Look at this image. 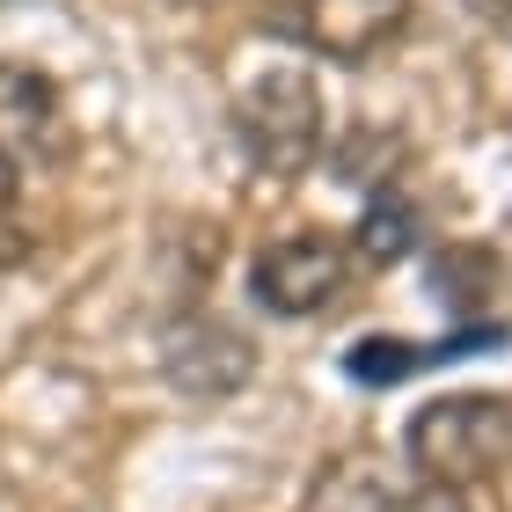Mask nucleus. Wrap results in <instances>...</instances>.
<instances>
[{
  "mask_svg": "<svg viewBox=\"0 0 512 512\" xmlns=\"http://www.w3.org/2000/svg\"><path fill=\"white\" fill-rule=\"evenodd\" d=\"M403 461L432 491H476V483H491L498 469H512V395L461 388V395L417 403L410 432H403Z\"/></svg>",
  "mask_w": 512,
  "mask_h": 512,
  "instance_id": "nucleus-1",
  "label": "nucleus"
},
{
  "mask_svg": "<svg viewBox=\"0 0 512 512\" xmlns=\"http://www.w3.org/2000/svg\"><path fill=\"white\" fill-rule=\"evenodd\" d=\"M161 374H169L176 395H191V403H227V395L256 374V344L235 322L191 308V315H176L169 330H161Z\"/></svg>",
  "mask_w": 512,
  "mask_h": 512,
  "instance_id": "nucleus-6",
  "label": "nucleus"
},
{
  "mask_svg": "<svg viewBox=\"0 0 512 512\" xmlns=\"http://www.w3.org/2000/svg\"><path fill=\"white\" fill-rule=\"evenodd\" d=\"M432 286H439V308L469 315V308H483V293H498V256L483 242H447L432 264Z\"/></svg>",
  "mask_w": 512,
  "mask_h": 512,
  "instance_id": "nucleus-10",
  "label": "nucleus"
},
{
  "mask_svg": "<svg viewBox=\"0 0 512 512\" xmlns=\"http://www.w3.org/2000/svg\"><path fill=\"white\" fill-rule=\"evenodd\" d=\"M454 498H461V491L403 483V476H388V469H374V461L352 454V461H337V469L315 483L308 512H461Z\"/></svg>",
  "mask_w": 512,
  "mask_h": 512,
  "instance_id": "nucleus-8",
  "label": "nucleus"
},
{
  "mask_svg": "<svg viewBox=\"0 0 512 512\" xmlns=\"http://www.w3.org/2000/svg\"><path fill=\"white\" fill-rule=\"evenodd\" d=\"M235 139L256 176H308L322 147H330V118H322V88L308 66H271L235 96Z\"/></svg>",
  "mask_w": 512,
  "mask_h": 512,
  "instance_id": "nucleus-2",
  "label": "nucleus"
},
{
  "mask_svg": "<svg viewBox=\"0 0 512 512\" xmlns=\"http://www.w3.org/2000/svg\"><path fill=\"white\" fill-rule=\"evenodd\" d=\"M352 271H359V256H352L344 235H330V227H293V235H271L249 256V293H256V308H271L286 322H308V315H330L337 300L352 293Z\"/></svg>",
  "mask_w": 512,
  "mask_h": 512,
  "instance_id": "nucleus-3",
  "label": "nucleus"
},
{
  "mask_svg": "<svg viewBox=\"0 0 512 512\" xmlns=\"http://www.w3.org/2000/svg\"><path fill=\"white\" fill-rule=\"evenodd\" d=\"M344 242H352V256H359V264H374V271L403 264V256L417 249V205L388 183V191L366 198V213H359V227H352Z\"/></svg>",
  "mask_w": 512,
  "mask_h": 512,
  "instance_id": "nucleus-9",
  "label": "nucleus"
},
{
  "mask_svg": "<svg viewBox=\"0 0 512 512\" xmlns=\"http://www.w3.org/2000/svg\"><path fill=\"white\" fill-rule=\"evenodd\" d=\"M0 8H22V0H0Z\"/></svg>",
  "mask_w": 512,
  "mask_h": 512,
  "instance_id": "nucleus-14",
  "label": "nucleus"
},
{
  "mask_svg": "<svg viewBox=\"0 0 512 512\" xmlns=\"http://www.w3.org/2000/svg\"><path fill=\"white\" fill-rule=\"evenodd\" d=\"M176 8H213V0H176Z\"/></svg>",
  "mask_w": 512,
  "mask_h": 512,
  "instance_id": "nucleus-13",
  "label": "nucleus"
},
{
  "mask_svg": "<svg viewBox=\"0 0 512 512\" xmlns=\"http://www.w3.org/2000/svg\"><path fill=\"white\" fill-rule=\"evenodd\" d=\"M410 8L417 0H271L264 30L300 44V52H315V59L366 66L410 30Z\"/></svg>",
  "mask_w": 512,
  "mask_h": 512,
  "instance_id": "nucleus-4",
  "label": "nucleus"
},
{
  "mask_svg": "<svg viewBox=\"0 0 512 512\" xmlns=\"http://www.w3.org/2000/svg\"><path fill=\"white\" fill-rule=\"evenodd\" d=\"M476 22H512V0H469Z\"/></svg>",
  "mask_w": 512,
  "mask_h": 512,
  "instance_id": "nucleus-12",
  "label": "nucleus"
},
{
  "mask_svg": "<svg viewBox=\"0 0 512 512\" xmlns=\"http://www.w3.org/2000/svg\"><path fill=\"white\" fill-rule=\"evenodd\" d=\"M37 256V227H30V213L8 198V183H0V271H22Z\"/></svg>",
  "mask_w": 512,
  "mask_h": 512,
  "instance_id": "nucleus-11",
  "label": "nucleus"
},
{
  "mask_svg": "<svg viewBox=\"0 0 512 512\" xmlns=\"http://www.w3.org/2000/svg\"><path fill=\"white\" fill-rule=\"evenodd\" d=\"M66 154H74V125H66L59 81L0 59V183L52 176Z\"/></svg>",
  "mask_w": 512,
  "mask_h": 512,
  "instance_id": "nucleus-5",
  "label": "nucleus"
},
{
  "mask_svg": "<svg viewBox=\"0 0 512 512\" xmlns=\"http://www.w3.org/2000/svg\"><path fill=\"white\" fill-rule=\"evenodd\" d=\"M498 344H512V322H454V330L432 337V344H410V337H359L352 352H344V374H352L359 388H395V381H410V374H432V366L483 359V352H498Z\"/></svg>",
  "mask_w": 512,
  "mask_h": 512,
  "instance_id": "nucleus-7",
  "label": "nucleus"
}]
</instances>
